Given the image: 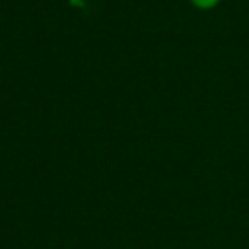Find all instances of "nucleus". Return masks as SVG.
Here are the masks:
<instances>
[{
	"instance_id": "obj_1",
	"label": "nucleus",
	"mask_w": 249,
	"mask_h": 249,
	"mask_svg": "<svg viewBox=\"0 0 249 249\" xmlns=\"http://www.w3.org/2000/svg\"><path fill=\"white\" fill-rule=\"evenodd\" d=\"M191 4L198 10H212L220 4V0H191Z\"/></svg>"
}]
</instances>
